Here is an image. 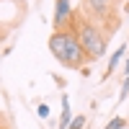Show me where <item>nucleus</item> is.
Masks as SVG:
<instances>
[{"mask_svg": "<svg viewBox=\"0 0 129 129\" xmlns=\"http://www.w3.org/2000/svg\"><path fill=\"white\" fill-rule=\"evenodd\" d=\"M36 114H39V119H49V114H52V111H49V106H47V103H39V106H36Z\"/></svg>", "mask_w": 129, "mask_h": 129, "instance_id": "10", "label": "nucleus"}, {"mask_svg": "<svg viewBox=\"0 0 129 129\" xmlns=\"http://www.w3.org/2000/svg\"><path fill=\"white\" fill-rule=\"evenodd\" d=\"M83 126H85V116H83V114L72 116V121L67 124V129H83Z\"/></svg>", "mask_w": 129, "mask_h": 129, "instance_id": "8", "label": "nucleus"}, {"mask_svg": "<svg viewBox=\"0 0 129 129\" xmlns=\"http://www.w3.org/2000/svg\"><path fill=\"white\" fill-rule=\"evenodd\" d=\"M3 39H5V28L0 26V41H3Z\"/></svg>", "mask_w": 129, "mask_h": 129, "instance_id": "12", "label": "nucleus"}, {"mask_svg": "<svg viewBox=\"0 0 129 129\" xmlns=\"http://www.w3.org/2000/svg\"><path fill=\"white\" fill-rule=\"evenodd\" d=\"M126 124H129V121L124 119V116H114V119H111L109 124H106L103 129H126Z\"/></svg>", "mask_w": 129, "mask_h": 129, "instance_id": "7", "label": "nucleus"}, {"mask_svg": "<svg viewBox=\"0 0 129 129\" xmlns=\"http://www.w3.org/2000/svg\"><path fill=\"white\" fill-rule=\"evenodd\" d=\"M72 16H75L72 0H54V18H52V23H54V31L67 28V23L72 21Z\"/></svg>", "mask_w": 129, "mask_h": 129, "instance_id": "4", "label": "nucleus"}, {"mask_svg": "<svg viewBox=\"0 0 129 129\" xmlns=\"http://www.w3.org/2000/svg\"><path fill=\"white\" fill-rule=\"evenodd\" d=\"M121 72H124V80H126V78H129V57L124 59V70H121Z\"/></svg>", "mask_w": 129, "mask_h": 129, "instance_id": "11", "label": "nucleus"}, {"mask_svg": "<svg viewBox=\"0 0 129 129\" xmlns=\"http://www.w3.org/2000/svg\"><path fill=\"white\" fill-rule=\"evenodd\" d=\"M10 3H23V0H10Z\"/></svg>", "mask_w": 129, "mask_h": 129, "instance_id": "13", "label": "nucleus"}, {"mask_svg": "<svg viewBox=\"0 0 129 129\" xmlns=\"http://www.w3.org/2000/svg\"><path fill=\"white\" fill-rule=\"evenodd\" d=\"M126 16H129V8H126Z\"/></svg>", "mask_w": 129, "mask_h": 129, "instance_id": "14", "label": "nucleus"}, {"mask_svg": "<svg viewBox=\"0 0 129 129\" xmlns=\"http://www.w3.org/2000/svg\"><path fill=\"white\" fill-rule=\"evenodd\" d=\"M83 5H85V18L88 16H93L95 21L93 23L98 26V23H106L109 21L111 23V28H116L119 26V21H114V0H83Z\"/></svg>", "mask_w": 129, "mask_h": 129, "instance_id": "3", "label": "nucleus"}, {"mask_svg": "<svg viewBox=\"0 0 129 129\" xmlns=\"http://www.w3.org/2000/svg\"><path fill=\"white\" fill-rule=\"evenodd\" d=\"M67 28L75 31V36H78V44L83 49V54L88 57V62H95L106 54V44H109V39L106 34H101V28L93 23L90 18H85L80 10H75L72 21L67 23Z\"/></svg>", "mask_w": 129, "mask_h": 129, "instance_id": "1", "label": "nucleus"}, {"mask_svg": "<svg viewBox=\"0 0 129 129\" xmlns=\"http://www.w3.org/2000/svg\"><path fill=\"white\" fill-rule=\"evenodd\" d=\"M126 49H129V47H126V44H121V47H119V49H116L114 54L109 57V67H106V72H103V78H101V80H109L111 75H114V70L119 67V62L124 59V54H126Z\"/></svg>", "mask_w": 129, "mask_h": 129, "instance_id": "5", "label": "nucleus"}, {"mask_svg": "<svg viewBox=\"0 0 129 129\" xmlns=\"http://www.w3.org/2000/svg\"><path fill=\"white\" fill-rule=\"evenodd\" d=\"M72 121V109H70V95L62 93V114H59V121H57V129H67V124Z\"/></svg>", "mask_w": 129, "mask_h": 129, "instance_id": "6", "label": "nucleus"}, {"mask_svg": "<svg viewBox=\"0 0 129 129\" xmlns=\"http://www.w3.org/2000/svg\"><path fill=\"white\" fill-rule=\"evenodd\" d=\"M49 52L62 67L67 70H80L88 64V57L83 54V49L78 44V36H75L72 28H62V31H52L49 36Z\"/></svg>", "mask_w": 129, "mask_h": 129, "instance_id": "2", "label": "nucleus"}, {"mask_svg": "<svg viewBox=\"0 0 129 129\" xmlns=\"http://www.w3.org/2000/svg\"><path fill=\"white\" fill-rule=\"evenodd\" d=\"M126 95H129V78L121 83V93H119V98H116V103H124V101H126Z\"/></svg>", "mask_w": 129, "mask_h": 129, "instance_id": "9", "label": "nucleus"}]
</instances>
